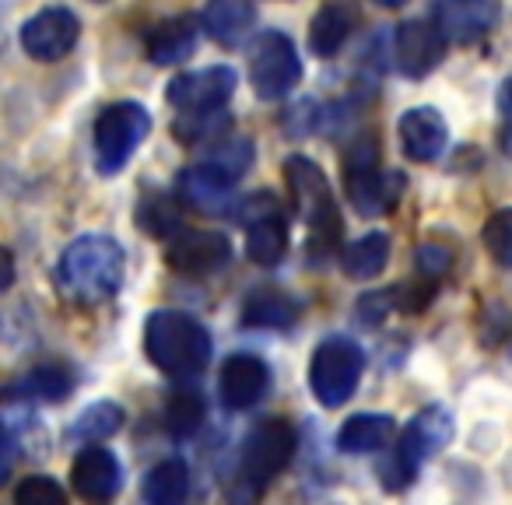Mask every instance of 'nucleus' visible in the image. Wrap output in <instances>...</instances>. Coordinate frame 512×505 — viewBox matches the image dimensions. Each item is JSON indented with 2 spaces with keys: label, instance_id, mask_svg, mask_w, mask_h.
<instances>
[{
  "label": "nucleus",
  "instance_id": "1",
  "mask_svg": "<svg viewBox=\"0 0 512 505\" xmlns=\"http://www.w3.org/2000/svg\"><path fill=\"white\" fill-rule=\"evenodd\" d=\"M123 246L109 235H81L64 249L57 264V285L67 302L81 309L106 306L123 285Z\"/></svg>",
  "mask_w": 512,
  "mask_h": 505
},
{
  "label": "nucleus",
  "instance_id": "2",
  "mask_svg": "<svg viewBox=\"0 0 512 505\" xmlns=\"http://www.w3.org/2000/svg\"><path fill=\"white\" fill-rule=\"evenodd\" d=\"M144 351L158 372L172 379L200 376L211 362V334L179 309H155L144 323Z\"/></svg>",
  "mask_w": 512,
  "mask_h": 505
},
{
  "label": "nucleus",
  "instance_id": "3",
  "mask_svg": "<svg viewBox=\"0 0 512 505\" xmlns=\"http://www.w3.org/2000/svg\"><path fill=\"white\" fill-rule=\"evenodd\" d=\"M407 179L404 172H393L379 165V144L376 137H358L348 151H344V190L351 197V207L365 218H379V214L393 211L404 193Z\"/></svg>",
  "mask_w": 512,
  "mask_h": 505
},
{
  "label": "nucleus",
  "instance_id": "4",
  "mask_svg": "<svg viewBox=\"0 0 512 505\" xmlns=\"http://www.w3.org/2000/svg\"><path fill=\"white\" fill-rule=\"evenodd\" d=\"M449 439H453V414L446 407H425V411H418L407 421L404 432H400L397 449L390 453V460L379 467L383 488L404 491L418 477V470L425 467V460H432L439 449H446Z\"/></svg>",
  "mask_w": 512,
  "mask_h": 505
},
{
  "label": "nucleus",
  "instance_id": "5",
  "mask_svg": "<svg viewBox=\"0 0 512 505\" xmlns=\"http://www.w3.org/2000/svg\"><path fill=\"white\" fill-rule=\"evenodd\" d=\"M285 183L292 190L295 204H299V214L306 218L313 246H334L341 239V211H337L327 172L313 158L292 155L285 162Z\"/></svg>",
  "mask_w": 512,
  "mask_h": 505
},
{
  "label": "nucleus",
  "instance_id": "6",
  "mask_svg": "<svg viewBox=\"0 0 512 505\" xmlns=\"http://www.w3.org/2000/svg\"><path fill=\"white\" fill-rule=\"evenodd\" d=\"M151 134V113L141 102H113L95 120V165L102 176H113L130 162Z\"/></svg>",
  "mask_w": 512,
  "mask_h": 505
},
{
  "label": "nucleus",
  "instance_id": "7",
  "mask_svg": "<svg viewBox=\"0 0 512 505\" xmlns=\"http://www.w3.org/2000/svg\"><path fill=\"white\" fill-rule=\"evenodd\" d=\"M365 372V355L351 337H327L309 362V390L323 407H341L358 390Z\"/></svg>",
  "mask_w": 512,
  "mask_h": 505
},
{
  "label": "nucleus",
  "instance_id": "8",
  "mask_svg": "<svg viewBox=\"0 0 512 505\" xmlns=\"http://www.w3.org/2000/svg\"><path fill=\"white\" fill-rule=\"evenodd\" d=\"M249 85L264 102H278L302 81V60L285 32H264L249 46Z\"/></svg>",
  "mask_w": 512,
  "mask_h": 505
},
{
  "label": "nucleus",
  "instance_id": "9",
  "mask_svg": "<svg viewBox=\"0 0 512 505\" xmlns=\"http://www.w3.org/2000/svg\"><path fill=\"white\" fill-rule=\"evenodd\" d=\"M299 435L288 418H264L242 442L239 477L249 488H267L292 463Z\"/></svg>",
  "mask_w": 512,
  "mask_h": 505
},
{
  "label": "nucleus",
  "instance_id": "10",
  "mask_svg": "<svg viewBox=\"0 0 512 505\" xmlns=\"http://www.w3.org/2000/svg\"><path fill=\"white\" fill-rule=\"evenodd\" d=\"M235 85H239V74L228 64H214L204 67V71H186L172 78L169 88H165V99L183 113H207V109L225 106L232 99Z\"/></svg>",
  "mask_w": 512,
  "mask_h": 505
},
{
  "label": "nucleus",
  "instance_id": "11",
  "mask_svg": "<svg viewBox=\"0 0 512 505\" xmlns=\"http://www.w3.org/2000/svg\"><path fill=\"white\" fill-rule=\"evenodd\" d=\"M78 36H81V22L74 11L43 8L22 25V50L32 60L53 64V60H64L78 46Z\"/></svg>",
  "mask_w": 512,
  "mask_h": 505
},
{
  "label": "nucleus",
  "instance_id": "12",
  "mask_svg": "<svg viewBox=\"0 0 512 505\" xmlns=\"http://www.w3.org/2000/svg\"><path fill=\"white\" fill-rule=\"evenodd\" d=\"M446 46V36L432 18H411L393 32V57H397L400 74H407V78L432 74L446 57Z\"/></svg>",
  "mask_w": 512,
  "mask_h": 505
},
{
  "label": "nucleus",
  "instance_id": "13",
  "mask_svg": "<svg viewBox=\"0 0 512 505\" xmlns=\"http://www.w3.org/2000/svg\"><path fill=\"white\" fill-rule=\"evenodd\" d=\"M232 257V242L228 235L214 232V228H183L176 239H169L165 246V264L179 274H214L228 264Z\"/></svg>",
  "mask_w": 512,
  "mask_h": 505
},
{
  "label": "nucleus",
  "instance_id": "14",
  "mask_svg": "<svg viewBox=\"0 0 512 505\" xmlns=\"http://www.w3.org/2000/svg\"><path fill=\"white\" fill-rule=\"evenodd\" d=\"M176 197L186 207L207 214V218H225L235 214V183L228 176H221L211 165H190V169L179 172L176 179Z\"/></svg>",
  "mask_w": 512,
  "mask_h": 505
},
{
  "label": "nucleus",
  "instance_id": "15",
  "mask_svg": "<svg viewBox=\"0 0 512 505\" xmlns=\"http://www.w3.org/2000/svg\"><path fill=\"white\" fill-rule=\"evenodd\" d=\"M71 484L85 502H109L123 488V467L113 449L85 446L71 463Z\"/></svg>",
  "mask_w": 512,
  "mask_h": 505
},
{
  "label": "nucleus",
  "instance_id": "16",
  "mask_svg": "<svg viewBox=\"0 0 512 505\" xmlns=\"http://www.w3.org/2000/svg\"><path fill=\"white\" fill-rule=\"evenodd\" d=\"M271 386V372H267L264 358L256 355H228L218 376V393L225 400V407L232 411H249L253 404H260V397Z\"/></svg>",
  "mask_w": 512,
  "mask_h": 505
},
{
  "label": "nucleus",
  "instance_id": "17",
  "mask_svg": "<svg viewBox=\"0 0 512 505\" xmlns=\"http://www.w3.org/2000/svg\"><path fill=\"white\" fill-rule=\"evenodd\" d=\"M397 137L411 162H435L449 144V127L439 109L418 106V109H407L397 120Z\"/></svg>",
  "mask_w": 512,
  "mask_h": 505
},
{
  "label": "nucleus",
  "instance_id": "18",
  "mask_svg": "<svg viewBox=\"0 0 512 505\" xmlns=\"http://www.w3.org/2000/svg\"><path fill=\"white\" fill-rule=\"evenodd\" d=\"M200 18L197 15H172L165 22H158L155 29L148 32L144 39V50H148L151 64L158 67H172V64H183L186 57H193L200 43Z\"/></svg>",
  "mask_w": 512,
  "mask_h": 505
},
{
  "label": "nucleus",
  "instance_id": "19",
  "mask_svg": "<svg viewBox=\"0 0 512 505\" xmlns=\"http://www.w3.org/2000/svg\"><path fill=\"white\" fill-rule=\"evenodd\" d=\"M495 18H498V4H484V0H456V4H439L432 11V22L442 29L446 43H460V46H470L481 36H488Z\"/></svg>",
  "mask_w": 512,
  "mask_h": 505
},
{
  "label": "nucleus",
  "instance_id": "20",
  "mask_svg": "<svg viewBox=\"0 0 512 505\" xmlns=\"http://www.w3.org/2000/svg\"><path fill=\"white\" fill-rule=\"evenodd\" d=\"M256 22V8L246 0H214L211 8H204L200 25L204 32L221 46H239L246 43V36L253 32Z\"/></svg>",
  "mask_w": 512,
  "mask_h": 505
},
{
  "label": "nucleus",
  "instance_id": "21",
  "mask_svg": "<svg viewBox=\"0 0 512 505\" xmlns=\"http://www.w3.org/2000/svg\"><path fill=\"white\" fill-rule=\"evenodd\" d=\"M393 435H397V425H393L390 414H355L337 432V449L351 456L379 453V449L390 446Z\"/></svg>",
  "mask_w": 512,
  "mask_h": 505
},
{
  "label": "nucleus",
  "instance_id": "22",
  "mask_svg": "<svg viewBox=\"0 0 512 505\" xmlns=\"http://www.w3.org/2000/svg\"><path fill=\"white\" fill-rule=\"evenodd\" d=\"M358 25V11L351 4H323L309 25V50L316 57H334Z\"/></svg>",
  "mask_w": 512,
  "mask_h": 505
},
{
  "label": "nucleus",
  "instance_id": "23",
  "mask_svg": "<svg viewBox=\"0 0 512 505\" xmlns=\"http://www.w3.org/2000/svg\"><path fill=\"white\" fill-rule=\"evenodd\" d=\"M299 320V302L281 288H256L242 306V323L260 330H288Z\"/></svg>",
  "mask_w": 512,
  "mask_h": 505
},
{
  "label": "nucleus",
  "instance_id": "24",
  "mask_svg": "<svg viewBox=\"0 0 512 505\" xmlns=\"http://www.w3.org/2000/svg\"><path fill=\"white\" fill-rule=\"evenodd\" d=\"M390 264V235L386 232H369L362 239H355L348 249L341 253V267L348 278L355 281H369L379 278Z\"/></svg>",
  "mask_w": 512,
  "mask_h": 505
},
{
  "label": "nucleus",
  "instance_id": "25",
  "mask_svg": "<svg viewBox=\"0 0 512 505\" xmlns=\"http://www.w3.org/2000/svg\"><path fill=\"white\" fill-rule=\"evenodd\" d=\"M288 249V225L281 214L274 218H260L246 228V257L260 267H274L285 260Z\"/></svg>",
  "mask_w": 512,
  "mask_h": 505
},
{
  "label": "nucleus",
  "instance_id": "26",
  "mask_svg": "<svg viewBox=\"0 0 512 505\" xmlns=\"http://www.w3.org/2000/svg\"><path fill=\"white\" fill-rule=\"evenodd\" d=\"M127 421V411H123L116 400H95L85 411L78 414V421L71 425V439H81L88 446H102V439L116 435Z\"/></svg>",
  "mask_w": 512,
  "mask_h": 505
},
{
  "label": "nucleus",
  "instance_id": "27",
  "mask_svg": "<svg viewBox=\"0 0 512 505\" xmlns=\"http://www.w3.org/2000/svg\"><path fill=\"white\" fill-rule=\"evenodd\" d=\"M232 130V116L225 109H207V113H179L172 123V137L179 144H218Z\"/></svg>",
  "mask_w": 512,
  "mask_h": 505
},
{
  "label": "nucleus",
  "instance_id": "28",
  "mask_svg": "<svg viewBox=\"0 0 512 505\" xmlns=\"http://www.w3.org/2000/svg\"><path fill=\"white\" fill-rule=\"evenodd\" d=\"M186 491H190V470L183 460H165L148 474L144 484V498L148 505H186Z\"/></svg>",
  "mask_w": 512,
  "mask_h": 505
},
{
  "label": "nucleus",
  "instance_id": "29",
  "mask_svg": "<svg viewBox=\"0 0 512 505\" xmlns=\"http://www.w3.org/2000/svg\"><path fill=\"white\" fill-rule=\"evenodd\" d=\"M207 407H204V397L197 390H176L165 404V428H169L176 439H186L200 428L204 421Z\"/></svg>",
  "mask_w": 512,
  "mask_h": 505
},
{
  "label": "nucleus",
  "instance_id": "30",
  "mask_svg": "<svg viewBox=\"0 0 512 505\" xmlns=\"http://www.w3.org/2000/svg\"><path fill=\"white\" fill-rule=\"evenodd\" d=\"M256 158V148L249 137H225V141L214 144V151L207 155L204 165H211V169H218L221 176H228L235 183V179L242 176V172L253 165Z\"/></svg>",
  "mask_w": 512,
  "mask_h": 505
},
{
  "label": "nucleus",
  "instance_id": "31",
  "mask_svg": "<svg viewBox=\"0 0 512 505\" xmlns=\"http://www.w3.org/2000/svg\"><path fill=\"white\" fill-rule=\"evenodd\" d=\"M29 386H32V393H39L43 400H53V404H60V400H67L74 393V386H78V376H74L71 365L46 362V365H39V369L29 376Z\"/></svg>",
  "mask_w": 512,
  "mask_h": 505
},
{
  "label": "nucleus",
  "instance_id": "32",
  "mask_svg": "<svg viewBox=\"0 0 512 505\" xmlns=\"http://www.w3.org/2000/svg\"><path fill=\"white\" fill-rule=\"evenodd\" d=\"M481 242L498 267H512V207H498L481 228Z\"/></svg>",
  "mask_w": 512,
  "mask_h": 505
},
{
  "label": "nucleus",
  "instance_id": "33",
  "mask_svg": "<svg viewBox=\"0 0 512 505\" xmlns=\"http://www.w3.org/2000/svg\"><path fill=\"white\" fill-rule=\"evenodd\" d=\"M137 218H141V225L148 228L151 235H169V239H176V235L183 232V214H179L172 197H148L141 204V211H137Z\"/></svg>",
  "mask_w": 512,
  "mask_h": 505
},
{
  "label": "nucleus",
  "instance_id": "34",
  "mask_svg": "<svg viewBox=\"0 0 512 505\" xmlns=\"http://www.w3.org/2000/svg\"><path fill=\"white\" fill-rule=\"evenodd\" d=\"M15 505H71V502H67V491L53 477L29 474L15 488Z\"/></svg>",
  "mask_w": 512,
  "mask_h": 505
},
{
  "label": "nucleus",
  "instance_id": "35",
  "mask_svg": "<svg viewBox=\"0 0 512 505\" xmlns=\"http://www.w3.org/2000/svg\"><path fill=\"white\" fill-rule=\"evenodd\" d=\"M390 313H400V285L397 288H379V292L362 295V299H358V306H355V316L362 323H369V327L383 323Z\"/></svg>",
  "mask_w": 512,
  "mask_h": 505
},
{
  "label": "nucleus",
  "instance_id": "36",
  "mask_svg": "<svg viewBox=\"0 0 512 505\" xmlns=\"http://www.w3.org/2000/svg\"><path fill=\"white\" fill-rule=\"evenodd\" d=\"M414 260H418V271L425 274L428 281H435L449 271L453 253H449V246H442V242H425V246H418V257Z\"/></svg>",
  "mask_w": 512,
  "mask_h": 505
},
{
  "label": "nucleus",
  "instance_id": "37",
  "mask_svg": "<svg viewBox=\"0 0 512 505\" xmlns=\"http://www.w3.org/2000/svg\"><path fill=\"white\" fill-rule=\"evenodd\" d=\"M495 106H498V144L512 158V78H505L498 85Z\"/></svg>",
  "mask_w": 512,
  "mask_h": 505
},
{
  "label": "nucleus",
  "instance_id": "38",
  "mask_svg": "<svg viewBox=\"0 0 512 505\" xmlns=\"http://www.w3.org/2000/svg\"><path fill=\"white\" fill-rule=\"evenodd\" d=\"M15 456H18V442L8 428L0 425V484L11 477V467H15Z\"/></svg>",
  "mask_w": 512,
  "mask_h": 505
},
{
  "label": "nucleus",
  "instance_id": "39",
  "mask_svg": "<svg viewBox=\"0 0 512 505\" xmlns=\"http://www.w3.org/2000/svg\"><path fill=\"white\" fill-rule=\"evenodd\" d=\"M15 285V257H11L8 246H0V295Z\"/></svg>",
  "mask_w": 512,
  "mask_h": 505
}]
</instances>
